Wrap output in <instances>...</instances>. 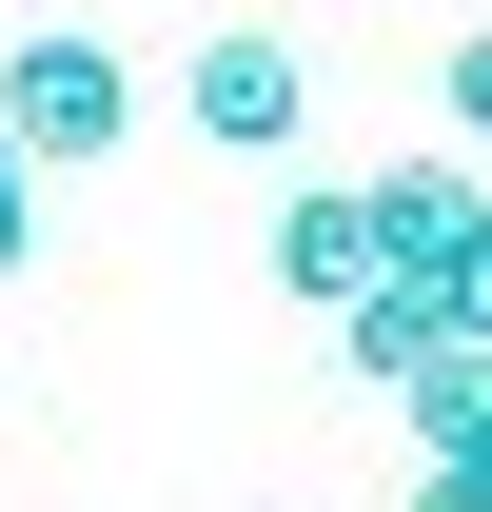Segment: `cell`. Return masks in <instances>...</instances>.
<instances>
[{"label": "cell", "mask_w": 492, "mask_h": 512, "mask_svg": "<svg viewBox=\"0 0 492 512\" xmlns=\"http://www.w3.org/2000/svg\"><path fill=\"white\" fill-rule=\"evenodd\" d=\"M0 138H20L40 178L119 158V138H138V60H119V40H79V20H20V40H0Z\"/></svg>", "instance_id": "6da1fadb"}, {"label": "cell", "mask_w": 492, "mask_h": 512, "mask_svg": "<svg viewBox=\"0 0 492 512\" xmlns=\"http://www.w3.org/2000/svg\"><path fill=\"white\" fill-rule=\"evenodd\" d=\"M178 119L217 138V158H296V119H315V60L276 40V20H217L178 60Z\"/></svg>", "instance_id": "7a4b0ae2"}, {"label": "cell", "mask_w": 492, "mask_h": 512, "mask_svg": "<svg viewBox=\"0 0 492 512\" xmlns=\"http://www.w3.org/2000/svg\"><path fill=\"white\" fill-rule=\"evenodd\" d=\"M433 355H453V276H374V296H335V375H355V394H414Z\"/></svg>", "instance_id": "3957f363"}, {"label": "cell", "mask_w": 492, "mask_h": 512, "mask_svg": "<svg viewBox=\"0 0 492 512\" xmlns=\"http://www.w3.org/2000/svg\"><path fill=\"white\" fill-rule=\"evenodd\" d=\"M374 276H453V237H473V178L453 158H374Z\"/></svg>", "instance_id": "277c9868"}, {"label": "cell", "mask_w": 492, "mask_h": 512, "mask_svg": "<svg viewBox=\"0 0 492 512\" xmlns=\"http://www.w3.org/2000/svg\"><path fill=\"white\" fill-rule=\"evenodd\" d=\"M276 296H315V316H335V296H374V197H355V178L276 197Z\"/></svg>", "instance_id": "5b68a950"}, {"label": "cell", "mask_w": 492, "mask_h": 512, "mask_svg": "<svg viewBox=\"0 0 492 512\" xmlns=\"http://www.w3.org/2000/svg\"><path fill=\"white\" fill-rule=\"evenodd\" d=\"M394 414H414V473H492V335H453Z\"/></svg>", "instance_id": "8992f818"}, {"label": "cell", "mask_w": 492, "mask_h": 512, "mask_svg": "<svg viewBox=\"0 0 492 512\" xmlns=\"http://www.w3.org/2000/svg\"><path fill=\"white\" fill-rule=\"evenodd\" d=\"M433 99H453V138H492V20L453 40V60H433Z\"/></svg>", "instance_id": "52a82bcc"}, {"label": "cell", "mask_w": 492, "mask_h": 512, "mask_svg": "<svg viewBox=\"0 0 492 512\" xmlns=\"http://www.w3.org/2000/svg\"><path fill=\"white\" fill-rule=\"evenodd\" d=\"M20 256H40V158L0 138V276H20Z\"/></svg>", "instance_id": "ba28073f"}, {"label": "cell", "mask_w": 492, "mask_h": 512, "mask_svg": "<svg viewBox=\"0 0 492 512\" xmlns=\"http://www.w3.org/2000/svg\"><path fill=\"white\" fill-rule=\"evenodd\" d=\"M453 335H492V197H473V237H453Z\"/></svg>", "instance_id": "9c48e42d"}, {"label": "cell", "mask_w": 492, "mask_h": 512, "mask_svg": "<svg viewBox=\"0 0 492 512\" xmlns=\"http://www.w3.org/2000/svg\"><path fill=\"white\" fill-rule=\"evenodd\" d=\"M414 512H492V473H414Z\"/></svg>", "instance_id": "30bf717a"}]
</instances>
